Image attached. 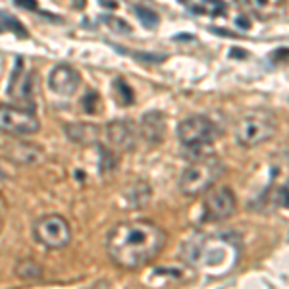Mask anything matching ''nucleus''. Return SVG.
Here are the masks:
<instances>
[{"label": "nucleus", "mask_w": 289, "mask_h": 289, "mask_svg": "<svg viewBox=\"0 0 289 289\" xmlns=\"http://www.w3.org/2000/svg\"><path fill=\"white\" fill-rule=\"evenodd\" d=\"M166 245V232L150 220H126L112 228L106 237L108 256L126 270L141 268Z\"/></svg>", "instance_id": "nucleus-1"}, {"label": "nucleus", "mask_w": 289, "mask_h": 289, "mask_svg": "<svg viewBox=\"0 0 289 289\" xmlns=\"http://www.w3.org/2000/svg\"><path fill=\"white\" fill-rule=\"evenodd\" d=\"M224 174V164L214 154H200L189 164L180 176V191L185 197H197L206 193Z\"/></svg>", "instance_id": "nucleus-2"}, {"label": "nucleus", "mask_w": 289, "mask_h": 289, "mask_svg": "<svg viewBox=\"0 0 289 289\" xmlns=\"http://www.w3.org/2000/svg\"><path fill=\"white\" fill-rule=\"evenodd\" d=\"M278 131V122L274 114L266 110H251L235 126V139L241 146L253 148L270 141Z\"/></svg>", "instance_id": "nucleus-3"}, {"label": "nucleus", "mask_w": 289, "mask_h": 289, "mask_svg": "<svg viewBox=\"0 0 289 289\" xmlns=\"http://www.w3.org/2000/svg\"><path fill=\"white\" fill-rule=\"evenodd\" d=\"M220 135L218 126L206 116L202 114H193L185 120H181L178 126V137H180L181 144L185 148H193L199 150L214 143Z\"/></svg>", "instance_id": "nucleus-4"}, {"label": "nucleus", "mask_w": 289, "mask_h": 289, "mask_svg": "<svg viewBox=\"0 0 289 289\" xmlns=\"http://www.w3.org/2000/svg\"><path fill=\"white\" fill-rule=\"evenodd\" d=\"M33 237L47 249H64L72 241V228L66 218L48 214L41 216L33 224Z\"/></svg>", "instance_id": "nucleus-5"}, {"label": "nucleus", "mask_w": 289, "mask_h": 289, "mask_svg": "<svg viewBox=\"0 0 289 289\" xmlns=\"http://www.w3.org/2000/svg\"><path fill=\"white\" fill-rule=\"evenodd\" d=\"M39 129H41V122L33 110L12 106V104H0V133L12 137H25L37 133Z\"/></svg>", "instance_id": "nucleus-6"}, {"label": "nucleus", "mask_w": 289, "mask_h": 289, "mask_svg": "<svg viewBox=\"0 0 289 289\" xmlns=\"http://www.w3.org/2000/svg\"><path fill=\"white\" fill-rule=\"evenodd\" d=\"M33 89H35V75L31 72V68L27 66L25 58L19 56L18 60H16V64H14L12 77H10L8 95L16 102L31 104L33 102Z\"/></svg>", "instance_id": "nucleus-7"}, {"label": "nucleus", "mask_w": 289, "mask_h": 289, "mask_svg": "<svg viewBox=\"0 0 289 289\" xmlns=\"http://www.w3.org/2000/svg\"><path fill=\"white\" fill-rule=\"evenodd\" d=\"M237 200L230 187H210L204 195V216L206 220H226L235 212Z\"/></svg>", "instance_id": "nucleus-8"}, {"label": "nucleus", "mask_w": 289, "mask_h": 289, "mask_svg": "<svg viewBox=\"0 0 289 289\" xmlns=\"http://www.w3.org/2000/svg\"><path fill=\"white\" fill-rule=\"evenodd\" d=\"M104 139L110 150H133L139 139V127L131 120H112L104 127Z\"/></svg>", "instance_id": "nucleus-9"}, {"label": "nucleus", "mask_w": 289, "mask_h": 289, "mask_svg": "<svg viewBox=\"0 0 289 289\" xmlns=\"http://www.w3.org/2000/svg\"><path fill=\"white\" fill-rule=\"evenodd\" d=\"M79 85H81V75L77 73V70H73L72 66L60 64V66L52 68V72L48 73V87L60 96L75 95Z\"/></svg>", "instance_id": "nucleus-10"}, {"label": "nucleus", "mask_w": 289, "mask_h": 289, "mask_svg": "<svg viewBox=\"0 0 289 289\" xmlns=\"http://www.w3.org/2000/svg\"><path fill=\"white\" fill-rule=\"evenodd\" d=\"M139 135L143 137L150 146H156L164 141L166 135V118L162 112L154 110V112H146L143 114L141 122H139Z\"/></svg>", "instance_id": "nucleus-11"}, {"label": "nucleus", "mask_w": 289, "mask_h": 289, "mask_svg": "<svg viewBox=\"0 0 289 289\" xmlns=\"http://www.w3.org/2000/svg\"><path fill=\"white\" fill-rule=\"evenodd\" d=\"M66 135L77 144H98L102 139V131L98 126L93 124H68L66 126Z\"/></svg>", "instance_id": "nucleus-12"}, {"label": "nucleus", "mask_w": 289, "mask_h": 289, "mask_svg": "<svg viewBox=\"0 0 289 289\" xmlns=\"http://www.w3.org/2000/svg\"><path fill=\"white\" fill-rule=\"evenodd\" d=\"M6 152L8 156L19 164H37L43 158V150L31 143H23V141H16V143L6 144Z\"/></svg>", "instance_id": "nucleus-13"}, {"label": "nucleus", "mask_w": 289, "mask_h": 289, "mask_svg": "<svg viewBox=\"0 0 289 289\" xmlns=\"http://www.w3.org/2000/svg\"><path fill=\"white\" fill-rule=\"evenodd\" d=\"M6 31L16 33L19 39H25L27 37L25 27L19 23L18 19L14 18V16H10L8 12H0V33H6Z\"/></svg>", "instance_id": "nucleus-14"}, {"label": "nucleus", "mask_w": 289, "mask_h": 289, "mask_svg": "<svg viewBox=\"0 0 289 289\" xmlns=\"http://www.w3.org/2000/svg\"><path fill=\"white\" fill-rule=\"evenodd\" d=\"M41 266L37 264L35 260L31 258H25V260H19L18 266H16V274L23 280H37L41 278Z\"/></svg>", "instance_id": "nucleus-15"}, {"label": "nucleus", "mask_w": 289, "mask_h": 289, "mask_svg": "<svg viewBox=\"0 0 289 289\" xmlns=\"http://www.w3.org/2000/svg\"><path fill=\"white\" fill-rule=\"evenodd\" d=\"M114 91H116V98H118V102H120L122 106H131V104H133L135 93H133V89L127 85L124 79H116Z\"/></svg>", "instance_id": "nucleus-16"}, {"label": "nucleus", "mask_w": 289, "mask_h": 289, "mask_svg": "<svg viewBox=\"0 0 289 289\" xmlns=\"http://www.w3.org/2000/svg\"><path fill=\"white\" fill-rule=\"evenodd\" d=\"M133 12L139 18V21L143 23V27H146V29H156L158 27V14L154 10H150L146 6H135Z\"/></svg>", "instance_id": "nucleus-17"}, {"label": "nucleus", "mask_w": 289, "mask_h": 289, "mask_svg": "<svg viewBox=\"0 0 289 289\" xmlns=\"http://www.w3.org/2000/svg\"><path fill=\"white\" fill-rule=\"evenodd\" d=\"M102 21H104V25L108 27L110 31H114L118 35H129L131 33V25L124 19L114 18V16H102Z\"/></svg>", "instance_id": "nucleus-18"}, {"label": "nucleus", "mask_w": 289, "mask_h": 289, "mask_svg": "<svg viewBox=\"0 0 289 289\" xmlns=\"http://www.w3.org/2000/svg\"><path fill=\"white\" fill-rule=\"evenodd\" d=\"M274 204L284 206V208H288L289 210V181L286 185H282V187L274 193Z\"/></svg>", "instance_id": "nucleus-19"}, {"label": "nucleus", "mask_w": 289, "mask_h": 289, "mask_svg": "<svg viewBox=\"0 0 289 289\" xmlns=\"http://www.w3.org/2000/svg\"><path fill=\"white\" fill-rule=\"evenodd\" d=\"M83 108L89 114H95L98 110V95L96 93H87L83 98Z\"/></svg>", "instance_id": "nucleus-20"}, {"label": "nucleus", "mask_w": 289, "mask_h": 289, "mask_svg": "<svg viewBox=\"0 0 289 289\" xmlns=\"http://www.w3.org/2000/svg\"><path fill=\"white\" fill-rule=\"evenodd\" d=\"M137 60H143V62H150V64H160L166 60V54H156V52H137L133 54Z\"/></svg>", "instance_id": "nucleus-21"}, {"label": "nucleus", "mask_w": 289, "mask_h": 289, "mask_svg": "<svg viewBox=\"0 0 289 289\" xmlns=\"http://www.w3.org/2000/svg\"><path fill=\"white\" fill-rule=\"evenodd\" d=\"M18 6H21V8H25V10H37V0H14Z\"/></svg>", "instance_id": "nucleus-22"}, {"label": "nucleus", "mask_w": 289, "mask_h": 289, "mask_svg": "<svg viewBox=\"0 0 289 289\" xmlns=\"http://www.w3.org/2000/svg\"><path fill=\"white\" fill-rule=\"evenodd\" d=\"M230 56H232V58H247V50H243V48H232V50H230Z\"/></svg>", "instance_id": "nucleus-23"}, {"label": "nucleus", "mask_w": 289, "mask_h": 289, "mask_svg": "<svg viewBox=\"0 0 289 289\" xmlns=\"http://www.w3.org/2000/svg\"><path fill=\"white\" fill-rule=\"evenodd\" d=\"M104 8H110V10H114V8H118V0H98Z\"/></svg>", "instance_id": "nucleus-24"}, {"label": "nucleus", "mask_w": 289, "mask_h": 289, "mask_svg": "<svg viewBox=\"0 0 289 289\" xmlns=\"http://www.w3.org/2000/svg\"><path fill=\"white\" fill-rule=\"evenodd\" d=\"M274 58H289V48H280V50H274Z\"/></svg>", "instance_id": "nucleus-25"}, {"label": "nucleus", "mask_w": 289, "mask_h": 289, "mask_svg": "<svg viewBox=\"0 0 289 289\" xmlns=\"http://www.w3.org/2000/svg\"><path fill=\"white\" fill-rule=\"evenodd\" d=\"M237 25H239L241 29H249V27H251V21L245 18H237Z\"/></svg>", "instance_id": "nucleus-26"}, {"label": "nucleus", "mask_w": 289, "mask_h": 289, "mask_svg": "<svg viewBox=\"0 0 289 289\" xmlns=\"http://www.w3.org/2000/svg\"><path fill=\"white\" fill-rule=\"evenodd\" d=\"M93 289H114V288L110 286L108 282H98V284H96V286H95Z\"/></svg>", "instance_id": "nucleus-27"}, {"label": "nucleus", "mask_w": 289, "mask_h": 289, "mask_svg": "<svg viewBox=\"0 0 289 289\" xmlns=\"http://www.w3.org/2000/svg\"><path fill=\"white\" fill-rule=\"evenodd\" d=\"M6 176H8V172H6V170L2 168V164H0V180H4Z\"/></svg>", "instance_id": "nucleus-28"}, {"label": "nucleus", "mask_w": 289, "mask_h": 289, "mask_svg": "<svg viewBox=\"0 0 289 289\" xmlns=\"http://www.w3.org/2000/svg\"><path fill=\"white\" fill-rule=\"evenodd\" d=\"M258 2H260V4H264V2H266V0H258Z\"/></svg>", "instance_id": "nucleus-29"}, {"label": "nucleus", "mask_w": 289, "mask_h": 289, "mask_svg": "<svg viewBox=\"0 0 289 289\" xmlns=\"http://www.w3.org/2000/svg\"><path fill=\"white\" fill-rule=\"evenodd\" d=\"M180 2H181V4H185V2H187V0H180Z\"/></svg>", "instance_id": "nucleus-30"}]
</instances>
